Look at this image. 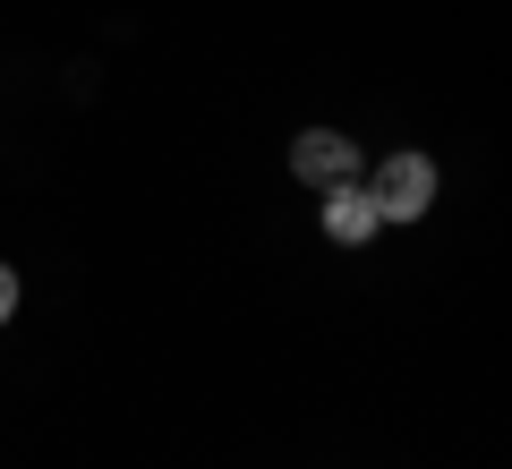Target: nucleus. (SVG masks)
<instances>
[{
    "mask_svg": "<svg viewBox=\"0 0 512 469\" xmlns=\"http://www.w3.org/2000/svg\"><path fill=\"white\" fill-rule=\"evenodd\" d=\"M367 197H376V222H419L436 205V163L427 154H384L367 171Z\"/></svg>",
    "mask_w": 512,
    "mask_h": 469,
    "instance_id": "obj_1",
    "label": "nucleus"
},
{
    "mask_svg": "<svg viewBox=\"0 0 512 469\" xmlns=\"http://www.w3.org/2000/svg\"><path fill=\"white\" fill-rule=\"evenodd\" d=\"M291 171L308 188H333V180H359V145L342 137V128H299L291 137Z\"/></svg>",
    "mask_w": 512,
    "mask_h": 469,
    "instance_id": "obj_3",
    "label": "nucleus"
},
{
    "mask_svg": "<svg viewBox=\"0 0 512 469\" xmlns=\"http://www.w3.org/2000/svg\"><path fill=\"white\" fill-rule=\"evenodd\" d=\"M316 197H325V205H316V222H325L333 248H367V239L384 231V222H376V197H367V180H333V188H316Z\"/></svg>",
    "mask_w": 512,
    "mask_h": 469,
    "instance_id": "obj_2",
    "label": "nucleus"
},
{
    "mask_svg": "<svg viewBox=\"0 0 512 469\" xmlns=\"http://www.w3.org/2000/svg\"><path fill=\"white\" fill-rule=\"evenodd\" d=\"M9 316H18V273L0 265V325H9Z\"/></svg>",
    "mask_w": 512,
    "mask_h": 469,
    "instance_id": "obj_4",
    "label": "nucleus"
}]
</instances>
